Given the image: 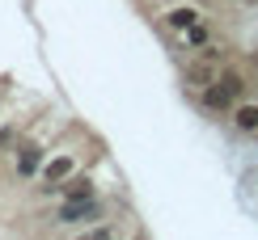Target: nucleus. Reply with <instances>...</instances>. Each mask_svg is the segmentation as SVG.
Instances as JSON below:
<instances>
[{
    "instance_id": "0eeeda50",
    "label": "nucleus",
    "mask_w": 258,
    "mask_h": 240,
    "mask_svg": "<svg viewBox=\"0 0 258 240\" xmlns=\"http://www.w3.org/2000/svg\"><path fill=\"white\" fill-rule=\"evenodd\" d=\"M186 80H190V84H199V89H208V84L216 80V72H212V59H199L195 68L186 72Z\"/></svg>"
},
{
    "instance_id": "423d86ee",
    "label": "nucleus",
    "mask_w": 258,
    "mask_h": 240,
    "mask_svg": "<svg viewBox=\"0 0 258 240\" xmlns=\"http://www.w3.org/2000/svg\"><path fill=\"white\" fill-rule=\"evenodd\" d=\"M38 165H42V152H38V148H21V152H17V173H21V177H30Z\"/></svg>"
},
{
    "instance_id": "6e6552de",
    "label": "nucleus",
    "mask_w": 258,
    "mask_h": 240,
    "mask_svg": "<svg viewBox=\"0 0 258 240\" xmlns=\"http://www.w3.org/2000/svg\"><path fill=\"white\" fill-rule=\"evenodd\" d=\"M237 127L241 131H258V105H237Z\"/></svg>"
},
{
    "instance_id": "9d476101",
    "label": "nucleus",
    "mask_w": 258,
    "mask_h": 240,
    "mask_svg": "<svg viewBox=\"0 0 258 240\" xmlns=\"http://www.w3.org/2000/svg\"><path fill=\"white\" fill-rule=\"evenodd\" d=\"M9 144H13V131H5V127H0V148H9Z\"/></svg>"
},
{
    "instance_id": "f257e3e1",
    "label": "nucleus",
    "mask_w": 258,
    "mask_h": 240,
    "mask_svg": "<svg viewBox=\"0 0 258 240\" xmlns=\"http://www.w3.org/2000/svg\"><path fill=\"white\" fill-rule=\"evenodd\" d=\"M241 76L237 72H220L216 80L208 84V89H203V105H208V110H233V105L241 101Z\"/></svg>"
},
{
    "instance_id": "7ed1b4c3",
    "label": "nucleus",
    "mask_w": 258,
    "mask_h": 240,
    "mask_svg": "<svg viewBox=\"0 0 258 240\" xmlns=\"http://www.w3.org/2000/svg\"><path fill=\"white\" fill-rule=\"evenodd\" d=\"M199 17H203L199 9H190V5H178V9H169V17H165V21H169L174 30H182V34H186L190 26H199Z\"/></svg>"
},
{
    "instance_id": "1a4fd4ad",
    "label": "nucleus",
    "mask_w": 258,
    "mask_h": 240,
    "mask_svg": "<svg viewBox=\"0 0 258 240\" xmlns=\"http://www.w3.org/2000/svg\"><path fill=\"white\" fill-rule=\"evenodd\" d=\"M186 42H190V47H203V42H208V26H203V21H199V26H190L186 30Z\"/></svg>"
},
{
    "instance_id": "20e7f679",
    "label": "nucleus",
    "mask_w": 258,
    "mask_h": 240,
    "mask_svg": "<svg viewBox=\"0 0 258 240\" xmlns=\"http://www.w3.org/2000/svg\"><path fill=\"white\" fill-rule=\"evenodd\" d=\"M72 173H77V160H72V156H55V160H47L42 177L55 185V181H63V177H72Z\"/></svg>"
},
{
    "instance_id": "39448f33",
    "label": "nucleus",
    "mask_w": 258,
    "mask_h": 240,
    "mask_svg": "<svg viewBox=\"0 0 258 240\" xmlns=\"http://www.w3.org/2000/svg\"><path fill=\"white\" fill-rule=\"evenodd\" d=\"M63 198H93V181L89 177H77V173H72V177H63Z\"/></svg>"
},
{
    "instance_id": "f03ea898",
    "label": "nucleus",
    "mask_w": 258,
    "mask_h": 240,
    "mask_svg": "<svg viewBox=\"0 0 258 240\" xmlns=\"http://www.w3.org/2000/svg\"><path fill=\"white\" fill-rule=\"evenodd\" d=\"M89 215H98V202H93V198H72V202L59 206V219L63 223H81V219H89Z\"/></svg>"
}]
</instances>
